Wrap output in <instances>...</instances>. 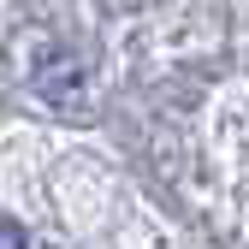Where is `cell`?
<instances>
[{
    "label": "cell",
    "mask_w": 249,
    "mask_h": 249,
    "mask_svg": "<svg viewBox=\"0 0 249 249\" xmlns=\"http://www.w3.org/2000/svg\"><path fill=\"white\" fill-rule=\"evenodd\" d=\"M0 249H30V243H24V231H12V226H0Z\"/></svg>",
    "instance_id": "obj_1"
}]
</instances>
